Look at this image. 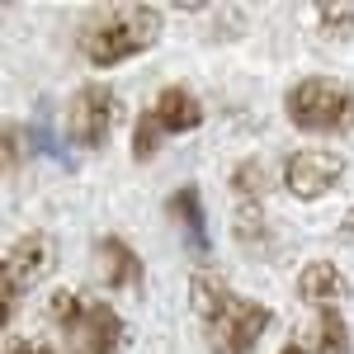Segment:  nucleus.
Returning <instances> with one entry per match:
<instances>
[{"label":"nucleus","instance_id":"4","mask_svg":"<svg viewBox=\"0 0 354 354\" xmlns=\"http://www.w3.org/2000/svg\"><path fill=\"white\" fill-rule=\"evenodd\" d=\"M283 113H288V123L302 128V133L340 137V133L354 128V90L330 81V76H302V81L288 85Z\"/></svg>","mask_w":354,"mask_h":354},{"label":"nucleus","instance_id":"14","mask_svg":"<svg viewBox=\"0 0 354 354\" xmlns=\"http://www.w3.org/2000/svg\"><path fill=\"white\" fill-rule=\"evenodd\" d=\"M19 151H24V147H19V128H15V123H5V170H15V165H19Z\"/></svg>","mask_w":354,"mask_h":354},{"label":"nucleus","instance_id":"2","mask_svg":"<svg viewBox=\"0 0 354 354\" xmlns=\"http://www.w3.org/2000/svg\"><path fill=\"white\" fill-rule=\"evenodd\" d=\"M156 38H161L156 5H109L81 28V53L90 66H118L156 48Z\"/></svg>","mask_w":354,"mask_h":354},{"label":"nucleus","instance_id":"1","mask_svg":"<svg viewBox=\"0 0 354 354\" xmlns=\"http://www.w3.org/2000/svg\"><path fill=\"white\" fill-rule=\"evenodd\" d=\"M189 302L198 312V322H203V335H208V350L213 354H250L274 322V312L265 302L232 293L218 274H194Z\"/></svg>","mask_w":354,"mask_h":354},{"label":"nucleus","instance_id":"15","mask_svg":"<svg viewBox=\"0 0 354 354\" xmlns=\"http://www.w3.org/2000/svg\"><path fill=\"white\" fill-rule=\"evenodd\" d=\"M317 19H322V24H340V28H354V10H317Z\"/></svg>","mask_w":354,"mask_h":354},{"label":"nucleus","instance_id":"18","mask_svg":"<svg viewBox=\"0 0 354 354\" xmlns=\"http://www.w3.org/2000/svg\"><path fill=\"white\" fill-rule=\"evenodd\" d=\"M340 236H350V241H354V208L345 213V222H340Z\"/></svg>","mask_w":354,"mask_h":354},{"label":"nucleus","instance_id":"11","mask_svg":"<svg viewBox=\"0 0 354 354\" xmlns=\"http://www.w3.org/2000/svg\"><path fill=\"white\" fill-rule=\"evenodd\" d=\"M298 293H302V302H312L317 312H340V302L350 298V283H345V274L335 270L330 260H312V265L298 274Z\"/></svg>","mask_w":354,"mask_h":354},{"label":"nucleus","instance_id":"13","mask_svg":"<svg viewBox=\"0 0 354 354\" xmlns=\"http://www.w3.org/2000/svg\"><path fill=\"white\" fill-rule=\"evenodd\" d=\"M232 189L241 194V198H260V194H265V165L241 161L236 170H232Z\"/></svg>","mask_w":354,"mask_h":354},{"label":"nucleus","instance_id":"16","mask_svg":"<svg viewBox=\"0 0 354 354\" xmlns=\"http://www.w3.org/2000/svg\"><path fill=\"white\" fill-rule=\"evenodd\" d=\"M5 354H53V350H48L43 340H10V350H5Z\"/></svg>","mask_w":354,"mask_h":354},{"label":"nucleus","instance_id":"10","mask_svg":"<svg viewBox=\"0 0 354 354\" xmlns=\"http://www.w3.org/2000/svg\"><path fill=\"white\" fill-rule=\"evenodd\" d=\"M95 270H100V279L109 288H142V279H147L137 250L123 236H100L95 241Z\"/></svg>","mask_w":354,"mask_h":354},{"label":"nucleus","instance_id":"5","mask_svg":"<svg viewBox=\"0 0 354 354\" xmlns=\"http://www.w3.org/2000/svg\"><path fill=\"white\" fill-rule=\"evenodd\" d=\"M203 123V104L194 100L185 85H165L156 95V104L137 118L133 128V161H151L161 137H180V133H194Z\"/></svg>","mask_w":354,"mask_h":354},{"label":"nucleus","instance_id":"17","mask_svg":"<svg viewBox=\"0 0 354 354\" xmlns=\"http://www.w3.org/2000/svg\"><path fill=\"white\" fill-rule=\"evenodd\" d=\"M279 354H317V350H312L307 340H288V345H283V350H279Z\"/></svg>","mask_w":354,"mask_h":354},{"label":"nucleus","instance_id":"7","mask_svg":"<svg viewBox=\"0 0 354 354\" xmlns=\"http://www.w3.org/2000/svg\"><path fill=\"white\" fill-rule=\"evenodd\" d=\"M113 118H118V95L109 85H81L71 95V109H66V133L76 147H104L113 133Z\"/></svg>","mask_w":354,"mask_h":354},{"label":"nucleus","instance_id":"3","mask_svg":"<svg viewBox=\"0 0 354 354\" xmlns=\"http://www.w3.org/2000/svg\"><path fill=\"white\" fill-rule=\"evenodd\" d=\"M48 317L66 335V354H123V345H128V326L104 298H85V293L62 288L48 302Z\"/></svg>","mask_w":354,"mask_h":354},{"label":"nucleus","instance_id":"6","mask_svg":"<svg viewBox=\"0 0 354 354\" xmlns=\"http://www.w3.org/2000/svg\"><path fill=\"white\" fill-rule=\"evenodd\" d=\"M53 265H57V245H53L48 232H28V236L5 245V260H0V279H5V326H10L19 298H24L38 279H48Z\"/></svg>","mask_w":354,"mask_h":354},{"label":"nucleus","instance_id":"8","mask_svg":"<svg viewBox=\"0 0 354 354\" xmlns=\"http://www.w3.org/2000/svg\"><path fill=\"white\" fill-rule=\"evenodd\" d=\"M345 180V161L335 156V151H293L288 161H283V185H288V194L293 198H322V194H330L335 185Z\"/></svg>","mask_w":354,"mask_h":354},{"label":"nucleus","instance_id":"9","mask_svg":"<svg viewBox=\"0 0 354 354\" xmlns=\"http://www.w3.org/2000/svg\"><path fill=\"white\" fill-rule=\"evenodd\" d=\"M165 213L180 222V232H185V241H189L194 260H208V255H213V241H208V213H203V194H198V185L175 189L170 198H165Z\"/></svg>","mask_w":354,"mask_h":354},{"label":"nucleus","instance_id":"12","mask_svg":"<svg viewBox=\"0 0 354 354\" xmlns=\"http://www.w3.org/2000/svg\"><path fill=\"white\" fill-rule=\"evenodd\" d=\"M317 354H350V326L340 312H317V335H312Z\"/></svg>","mask_w":354,"mask_h":354}]
</instances>
